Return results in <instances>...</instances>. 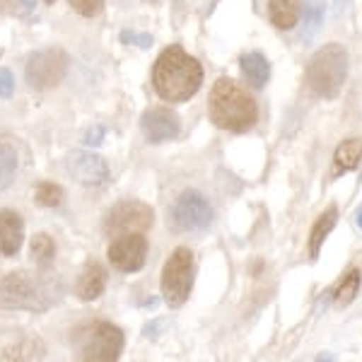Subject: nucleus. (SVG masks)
Returning <instances> with one entry per match:
<instances>
[{
	"instance_id": "1",
	"label": "nucleus",
	"mask_w": 362,
	"mask_h": 362,
	"mask_svg": "<svg viewBox=\"0 0 362 362\" xmlns=\"http://www.w3.org/2000/svg\"><path fill=\"white\" fill-rule=\"evenodd\" d=\"M203 68L181 46H169L160 54L153 70V85L165 102H186L201 90Z\"/></svg>"
},
{
	"instance_id": "2",
	"label": "nucleus",
	"mask_w": 362,
	"mask_h": 362,
	"mask_svg": "<svg viewBox=\"0 0 362 362\" xmlns=\"http://www.w3.org/2000/svg\"><path fill=\"white\" fill-rule=\"evenodd\" d=\"M210 121L230 133H247L259 119V107L235 80L220 78L208 99Z\"/></svg>"
},
{
	"instance_id": "3",
	"label": "nucleus",
	"mask_w": 362,
	"mask_h": 362,
	"mask_svg": "<svg viewBox=\"0 0 362 362\" xmlns=\"http://www.w3.org/2000/svg\"><path fill=\"white\" fill-rule=\"evenodd\" d=\"M348 78V51L341 44H326L307 66V85L317 97L334 99Z\"/></svg>"
},
{
	"instance_id": "4",
	"label": "nucleus",
	"mask_w": 362,
	"mask_h": 362,
	"mask_svg": "<svg viewBox=\"0 0 362 362\" xmlns=\"http://www.w3.org/2000/svg\"><path fill=\"white\" fill-rule=\"evenodd\" d=\"M70 343L80 360L112 362L119 360L121 350H124V334L119 326L109 324V321H92V324L78 326L70 336Z\"/></svg>"
},
{
	"instance_id": "5",
	"label": "nucleus",
	"mask_w": 362,
	"mask_h": 362,
	"mask_svg": "<svg viewBox=\"0 0 362 362\" xmlns=\"http://www.w3.org/2000/svg\"><path fill=\"white\" fill-rule=\"evenodd\" d=\"M54 302L49 278H32L27 273H10L0 280V305L8 309L44 312Z\"/></svg>"
},
{
	"instance_id": "6",
	"label": "nucleus",
	"mask_w": 362,
	"mask_h": 362,
	"mask_svg": "<svg viewBox=\"0 0 362 362\" xmlns=\"http://www.w3.org/2000/svg\"><path fill=\"white\" fill-rule=\"evenodd\" d=\"M194 285V254L186 247H179L169 256L162 271V297L169 307H181L191 295Z\"/></svg>"
},
{
	"instance_id": "7",
	"label": "nucleus",
	"mask_w": 362,
	"mask_h": 362,
	"mask_svg": "<svg viewBox=\"0 0 362 362\" xmlns=\"http://www.w3.org/2000/svg\"><path fill=\"white\" fill-rule=\"evenodd\" d=\"M213 223V208L198 191H184L172 206L169 225L177 232H203Z\"/></svg>"
},
{
	"instance_id": "8",
	"label": "nucleus",
	"mask_w": 362,
	"mask_h": 362,
	"mask_svg": "<svg viewBox=\"0 0 362 362\" xmlns=\"http://www.w3.org/2000/svg\"><path fill=\"white\" fill-rule=\"evenodd\" d=\"M68 70V56L61 49L37 51L27 61V83L34 90H49L63 80Z\"/></svg>"
},
{
	"instance_id": "9",
	"label": "nucleus",
	"mask_w": 362,
	"mask_h": 362,
	"mask_svg": "<svg viewBox=\"0 0 362 362\" xmlns=\"http://www.w3.org/2000/svg\"><path fill=\"white\" fill-rule=\"evenodd\" d=\"M153 208L145 206L140 201H124L116 208L109 210L107 220H104V232L109 237H121L128 232H145L153 227Z\"/></svg>"
},
{
	"instance_id": "10",
	"label": "nucleus",
	"mask_w": 362,
	"mask_h": 362,
	"mask_svg": "<svg viewBox=\"0 0 362 362\" xmlns=\"http://www.w3.org/2000/svg\"><path fill=\"white\" fill-rule=\"evenodd\" d=\"M109 261L114 268L124 273H136L145 266V256H148V239L143 232H128V235L114 237L107 251Z\"/></svg>"
},
{
	"instance_id": "11",
	"label": "nucleus",
	"mask_w": 362,
	"mask_h": 362,
	"mask_svg": "<svg viewBox=\"0 0 362 362\" xmlns=\"http://www.w3.org/2000/svg\"><path fill=\"white\" fill-rule=\"evenodd\" d=\"M70 177L83 186H102L109 179V167L107 160L95 153H87V150H75L68 155L66 162Z\"/></svg>"
},
{
	"instance_id": "12",
	"label": "nucleus",
	"mask_w": 362,
	"mask_h": 362,
	"mask_svg": "<svg viewBox=\"0 0 362 362\" xmlns=\"http://www.w3.org/2000/svg\"><path fill=\"white\" fill-rule=\"evenodd\" d=\"M140 128H143V136L148 138V143H167V140L179 136L181 124L172 109L153 107L140 116Z\"/></svg>"
},
{
	"instance_id": "13",
	"label": "nucleus",
	"mask_w": 362,
	"mask_h": 362,
	"mask_svg": "<svg viewBox=\"0 0 362 362\" xmlns=\"http://www.w3.org/2000/svg\"><path fill=\"white\" fill-rule=\"evenodd\" d=\"M25 223L13 210H0V254L15 256L22 247Z\"/></svg>"
},
{
	"instance_id": "14",
	"label": "nucleus",
	"mask_w": 362,
	"mask_h": 362,
	"mask_svg": "<svg viewBox=\"0 0 362 362\" xmlns=\"http://www.w3.org/2000/svg\"><path fill=\"white\" fill-rule=\"evenodd\" d=\"M239 63H242V75L249 83V87L264 90L268 78H271V63H268V58L261 51H249V54L239 58Z\"/></svg>"
},
{
	"instance_id": "15",
	"label": "nucleus",
	"mask_w": 362,
	"mask_h": 362,
	"mask_svg": "<svg viewBox=\"0 0 362 362\" xmlns=\"http://www.w3.org/2000/svg\"><path fill=\"white\" fill-rule=\"evenodd\" d=\"M104 288H107V271L99 264H90L78 280V297L92 302L104 293Z\"/></svg>"
},
{
	"instance_id": "16",
	"label": "nucleus",
	"mask_w": 362,
	"mask_h": 362,
	"mask_svg": "<svg viewBox=\"0 0 362 362\" xmlns=\"http://www.w3.org/2000/svg\"><path fill=\"white\" fill-rule=\"evenodd\" d=\"M268 15L278 29H293L302 15V0H268Z\"/></svg>"
},
{
	"instance_id": "17",
	"label": "nucleus",
	"mask_w": 362,
	"mask_h": 362,
	"mask_svg": "<svg viewBox=\"0 0 362 362\" xmlns=\"http://www.w3.org/2000/svg\"><path fill=\"white\" fill-rule=\"evenodd\" d=\"M336 223H338V210L334 206L326 210V213L319 215V220L312 227V235H309V256H312V259L319 256L321 244H324V239L331 235V230L336 227Z\"/></svg>"
},
{
	"instance_id": "18",
	"label": "nucleus",
	"mask_w": 362,
	"mask_h": 362,
	"mask_svg": "<svg viewBox=\"0 0 362 362\" xmlns=\"http://www.w3.org/2000/svg\"><path fill=\"white\" fill-rule=\"evenodd\" d=\"M334 160H336V167L343 169V172H350V169L358 167L362 160V138L343 140V143L338 145Z\"/></svg>"
},
{
	"instance_id": "19",
	"label": "nucleus",
	"mask_w": 362,
	"mask_h": 362,
	"mask_svg": "<svg viewBox=\"0 0 362 362\" xmlns=\"http://www.w3.org/2000/svg\"><path fill=\"white\" fill-rule=\"evenodd\" d=\"M321 25H324V5H321L319 0H312L305 8V29H302V34H300L302 44L312 42L319 34Z\"/></svg>"
},
{
	"instance_id": "20",
	"label": "nucleus",
	"mask_w": 362,
	"mask_h": 362,
	"mask_svg": "<svg viewBox=\"0 0 362 362\" xmlns=\"http://www.w3.org/2000/svg\"><path fill=\"white\" fill-rule=\"evenodd\" d=\"M29 251H32V259L37 261L42 268H46L56 256V244L49 235H37L32 239V247H29Z\"/></svg>"
},
{
	"instance_id": "21",
	"label": "nucleus",
	"mask_w": 362,
	"mask_h": 362,
	"mask_svg": "<svg viewBox=\"0 0 362 362\" xmlns=\"http://www.w3.org/2000/svg\"><path fill=\"white\" fill-rule=\"evenodd\" d=\"M358 290H360V271H350L346 276V280L341 283V288L336 290V305L338 307H348L350 302L355 300Z\"/></svg>"
},
{
	"instance_id": "22",
	"label": "nucleus",
	"mask_w": 362,
	"mask_h": 362,
	"mask_svg": "<svg viewBox=\"0 0 362 362\" xmlns=\"http://www.w3.org/2000/svg\"><path fill=\"white\" fill-rule=\"evenodd\" d=\"M34 198H37L39 206L56 208V206H61V201H63V189H61V186L49 184V181H46V184L37 186V191H34Z\"/></svg>"
},
{
	"instance_id": "23",
	"label": "nucleus",
	"mask_w": 362,
	"mask_h": 362,
	"mask_svg": "<svg viewBox=\"0 0 362 362\" xmlns=\"http://www.w3.org/2000/svg\"><path fill=\"white\" fill-rule=\"evenodd\" d=\"M15 165H17V157L8 145H0V189L10 184V177L15 172Z\"/></svg>"
},
{
	"instance_id": "24",
	"label": "nucleus",
	"mask_w": 362,
	"mask_h": 362,
	"mask_svg": "<svg viewBox=\"0 0 362 362\" xmlns=\"http://www.w3.org/2000/svg\"><path fill=\"white\" fill-rule=\"evenodd\" d=\"M121 42L128 46H138V49H150L153 46V37L143 32H133V29H124L121 32Z\"/></svg>"
},
{
	"instance_id": "25",
	"label": "nucleus",
	"mask_w": 362,
	"mask_h": 362,
	"mask_svg": "<svg viewBox=\"0 0 362 362\" xmlns=\"http://www.w3.org/2000/svg\"><path fill=\"white\" fill-rule=\"evenodd\" d=\"M70 3V8L75 10L78 15H83V17H95L99 10H102V5H104V0H68Z\"/></svg>"
},
{
	"instance_id": "26",
	"label": "nucleus",
	"mask_w": 362,
	"mask_h": 362,
	"mask_svg": "<svg viewBox=\"0 0 362 362\" xmlns=\"http://www.w3.org/2000/svg\"><path fill=\"white\" fill-rule=\"evenodd\" d=\"M13 92H15L13 73H10V70H5V68H0V97L8 99V97H13Z\"/></svg>"
},
{
	"instance_id": "27",
	"label": "nucleus",
	"mask_w": 362,
	"mask_h": 362,
	"mask_svg": "<svg viewBox=\"0 0 362 362\" xmlns=\"http://www.w3.org/2000/svg\"><path fill=\"white\" fill-rule=\"evenodd\" d=\"M102 138H104V128L102 126H95V128H90V131H87L85 145H99V143H102Z\"/></svg>"
},
{
	"instance_id": "28",
	"label": "nucleus",
	"mask_w": 362,
	"mask_h": 362,
	"mask_svg": "<svg viewBox=\"0 0 362 362\" xmlns=\"http://www.w3.org/2000/svg\"><path fill=\"white\" fill-rule=\"evenodd\" d=\"M355 225H358L360 230H362V208L355 210Z\"/></svg>"
},
{
	"instance_id": "29",
	"label": "nucleus",
	"mask_w": 362,
	"mask_h": 362,
	"mask_svg": "<svg viewBox=\"0 0 362 362\" xmlns=\"http://www.w3.org/2000/svg\"><path fill=\"white\" fill-rule=\"evenodd\" d=\"M46 3H49V5H54V3H56V0H46Z\"/></svg>"
},
{
	"instance_id": "30",
	"label": "nucleus",
	"mask_w": 362,
	"mask_h": 362,
	"mask_svg": "<svg viewBox=\"0 0 362 362\" xmlns=\"http://www.w3.org/2000/svg\"><path fill=\"white\" fill-rule=\"evenodd\" d=\"M0 56H3V51H0Z\"/></svg>"
}]
</instances>
